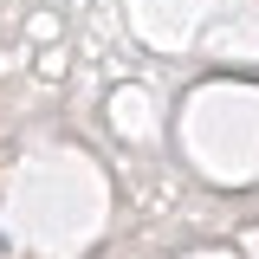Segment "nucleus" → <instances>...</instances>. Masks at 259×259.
<instances>
[]
</instances>
